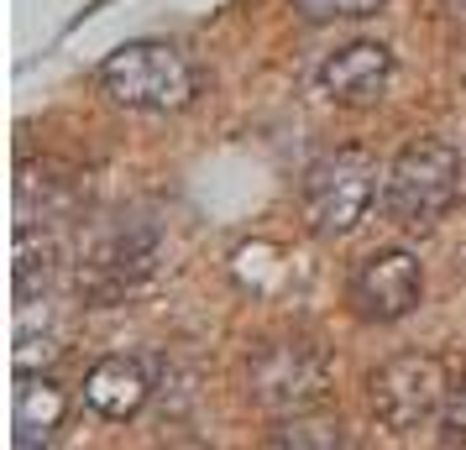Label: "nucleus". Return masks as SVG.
<instances>
[{
	"mask_svg": "<svg viewBox=\"0 0 466 450\" xmlns=\"http://www.w3.org/2000/svg\"><path fill=\"white\" fill-rule=\"evenodd\" d=\"M445 398H451V377L445 362L430 351H403L367 377V404L378 425L393 435H420L424 425H435L445 414Z\"/></svg>",
	"mask_w": 466,
	"mask_h": 450,
	"instance_id": "5",
	"label": "nucleus"
},
{
	"mask_svg": "<svg viewBox=\"0 0 466 450\" xmlns=\"http://www.w3.org/2000/svg\"><path fill=\"white\" fill-rule=\"evenodd\" d=\"M58 241L47 236L37 220H16V236H11V299H32V294H47L53 278H58Z\"/></svg>",
	"mask_w": 466,
	"mask_h": 450,
	"instance_id": "11",
	"label": "nucleus"
},
{
	"mask_svg": "<svg viewBox=\"0 0 466 450\" xmlns=\"http://www.w3.org/2000/svg\"><path fill=\"white\" fill-rule=\"evenodd\" d=\"M330 351L309 335H278L247 356V393L268 414H304L330 398Z\"/></svg>",
	"mask_w": 466,
	"mask_h": 450,
	"instance_id": "4",
	"label": "nucleus"
},
{
	"mask_svg": "<svg viewBox=\"0 0 466 450\" xmlns=\"http://www.w3.org/2000/svg\"><path fill=\"white\" fill-rule=\"evenodd\" d=\"M388 0H294L304 22H357V16H378Z\"/></svg>",
	"mask_w": 466,
	"mask_h": 450,
	"instance_id": "13",
	"label": "nucleus"
},
{
	"mask_svg": "<svg viewBox=\"0 0 466 450\" xmlns=\"http://www.w3.org/2000/svg\"><path fill=\"white\" fill-rule=\"evenodd\" d=\"M351 315L367 325H399L424 304V267L409 246H378L351 267L346 283Z\"/></svg>",
	"mask_w": 466,
	"mask_h": 450,
	"instance_id": "6",
	"label": "nucleus"
},
{
	"mask_svg": "<svg viewBox=\"0 0 466 450\" xmlns=\"http://www.w3.org/2000/svg\"><path fill=\"white\" fill-rule=\"evenodd\" d=\"M68 414H74V393H68L53 372H16L11 387V440L16 450H47L64 440Z\"/></svg>",
	"mask_w": 466,
	"mask_h": 450,
	"instance_id": "9",
	"label": "nucleus"
},
{
	"mask_svg": "<svg viewBox=\"0 0 466 450\" xmlns=\"http://www.w3.org/2000/svg\"><path fill=\"white\" fill-rule=\"evenodd\" d=\"M79 398H85L89 414H100L110 425H127L137 419L152 398V372L142 356H100V362L85 372L79 383Z\"/></svg>",
	"mask_w": 466,
	"mask_h": 450,
	"instance_id": "10",
	"label": "nucleus"
},
{
	"mask_svg": "<svg viewBox=\"0 0 466 450\" xmlns=\"http://www.w3.org/2000/svg\"><path fill=\"white\" fill-rule=\"evenodd\" d=\"M95 85L110 105L137 110V115H173V110L194 105L199 95V68L178 43L163 37H137L121 43L116 53L100 58L95 68Z\"/></svg>",
	"mask_w": 466,
	"mask_h": 450,
	"instance_id": "1",
	"label": "nucleus"
},
{
	"mask_svg": "<svg viewBox=\"0 0 466 450\" xmlns=\"http://www.w3.org/2000/svg\"><path fill=\"white\" fill-rule=\"evenodd\" d=\"M388 85H393V47L378 43V37L340 43L336 53H325V64L315 68V89L340 110L382 105Z\"/></svg>",
	"mask_w": 466,
	"mask_h": 450,
	"instance_id": "7",
	"label": "nucleus"
},
{
	"mask_svg": "<svg viewBox=\"0 0 466 450\" xmlns=\"http://www.w3.org/2000/svg\"><path fill=\"white\" fill-rule=\"evenodd\" d=\"M441 440L445 445H466V372L451 383V398H445V414H441Z\"/></svg>",
	"mask_w": 466,
	"mask_h": 450,
	"instance_id": "14",
	"label": "nucleus"
},
{
	"mask_svg": "<svg viewBox=\"0 0 466 450\" xmlns=\"http://www.w3.org/2000/svg\"><path fill=\"white\" fill-rule=\"evenodd\" d=\"M157 267V231L152 225H116L106 241H95L79 273L85 299H121Z\"/></svg>",
	"mask_w": 466,
	"mask_h": 450,
	"instance_id": "8",
	"label": "nucleus"
},
{
	"mask_svg": "<svg viewBox=\"0 0 466 450\" xmlns=\"http://www.w3.org/2000/svg\"><path fill=\"white\" fill-rule=\"evenodd\" d=\"M382 194V178H378V163L357 147H340V152H325L304 168V184H299V210H304V225L309 236L319 241H340L351 236L367 210L378 205Z\"/></svg>",
	"mask_w": 466,
	"mask_h": 450,
	"instance_id": "3",
	"label": "nucleus"
},
{
	"mask_svg": "<svg viewBox=\"0 0 466 450\" xmlns=\"http://www.w3.org/2000/svg\"><path fill=\"white\" fill-rule=\"evenodd\" d=\"M273 445H294V450H346L351 445V435L340 419H325L315 408H304V414H283V425L268 435Z\"/></svg>",
	"mask_w": 466,
	"mask_h": 450,
	"instance_id": "12",
	"label": "nucleus"
},
{
	"mask_svg": "<svg viewBox=\"0 0 466 450\" xmlns=\"http://www.w3.org/2000/svg\"><path fill=\"white\" fill-rule=\"evenodd\" d=\"M461 178H466V163L451 142H441V136H414L382 168L378 210L399 231H430L461 199Z\"/></svg>",
	"mask_w": 466,
	"mask_h": 450,
	"instance_id": "2",
	"label": "nucleus"
}]
</instances>
